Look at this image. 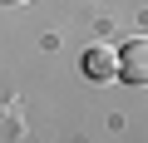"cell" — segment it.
I'll list each match as a JSON object with an SVG mask.
<instances>
[{"mask_svg": "<svg viewBox=\"0 0 148 143\" xmlns=\"http://www.w3.org/2000/svg\"><path fill=\"white\" fill-rule=\"evenodd\" d=\"M119 79L148 84V35H138V40H128V44L119 49Z\"/></svg>", "mask_w": 148, "mask_h": 143, "instance_id": "cell-1", "label": "cell"}, {"mask_svg": "<svg viewBox=\"0 0 148 143\" xmlns=\"http://www.w3.org/2000/svg\"><path fill=\"white\" fill-rule=\"evenodd\" d=\"M84 74H89L94 84L119 79V49H114V44H94V49H84Z\"/></svg>", "mask_w": 148, "mask_h": 143, "instance_id": "cell-2", "label": "cell"}, {"mask_svg": "<svg viewBox=\"0 0 148 143\" xmlns=\"http://www.w3.org/2000/svg\"><path fill=\"white\" fill-rule=\"evenodd\" d=\"M0 5H25V0H0Z\"/></svg>", "mask_w": 148, "mask_h": 143, "instance_id": "cell-3", "label": "cell"}]
</instances>
